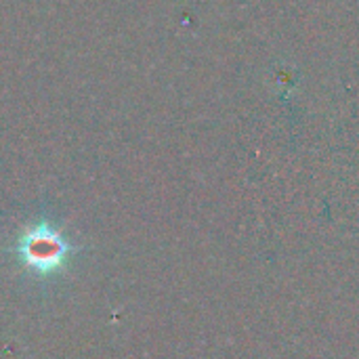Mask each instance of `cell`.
I'll return each mask as SVG.
<instances>
[{"label":"cell","mask_w":359,"mask_h":359,"mask_svg":"<svg viewBox=\"0 0 359 359\" xmlns=\"http://www.w3.org/2000/svg\"><path fill=\"white\" fill-rule=\"evenodd\" d=\"M17 250L29 269L40 276H48L63 267L67 252H72V246L63 240L59 231L50 229L46 223H40L25 229Z\"/></svg>","instance_id":"6da1fadb"}]
</instances>
